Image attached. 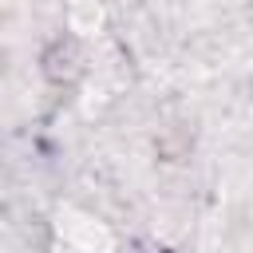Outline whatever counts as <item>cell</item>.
<instances>
[{
	"label": "cell",
	"mask_w": 253,
	"mask_h": 253,
	"mask_svg": "<svg viewBox=\"0 0 253 253\" xmlns=\"http://www.w3.org/2000/svg\"><path fill=\"white\" fill-rule=\"evenodd\" d=\"M55 245L63 253H115V233L83 210H59L55 213Z\"/></svg>",
	"instance_id": "1"
},
{
	"label": "cell",
	"mask_w": 253,
	"mask_h": 253,
	"mask_svg": "<svg viewBox=\"0 0 253 253\" xmlns=\"http://www.w3.org/2000/svg\"><path fill=\"white\" fill-rule=\"evenodd\" d=\"M79 71H83V55H79V43L75 40H55L43 51V75L51 83H71Z\"/></svg>",
	"instance_id": "2"
},
{
	"label": "cell",
	"mask_w": 253,
	"mask_h": 253,
	"mask_svg": "<svg viewBox=\"0 0 253 253\" xmlns=\"http://www.w3.org/2000/svg\"><path fill=\"white\" fill-rule=\"evenodd\" d=\"M99 24H103V4H99V0H71V4H67V28H71L75 40L95 36Z\"/></svg>",
	"instance_id": "3"
}]
</instances>
